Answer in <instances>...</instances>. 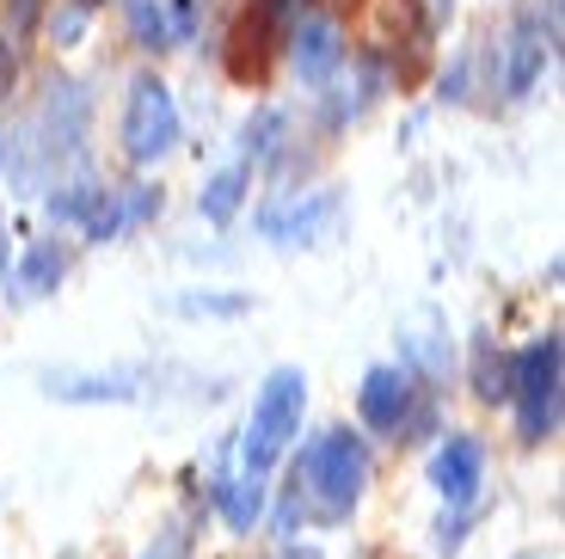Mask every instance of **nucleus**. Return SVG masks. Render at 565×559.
<instances>
[{
	"label": "nucleus",
	"mask_w": 565,
	"mask_h": 559,
	"mask_svg": "<svg viewBox=\"0 0 565 559\" xmlns=\"http://www.w3.org/2000/svg\"><path fill=\"white\" fill-rule=\"evenodd\" d=\"M62 271H68V246H62V240H38V246L19 259V271H7V277H13L19 302H38V295H50L62 283Z\"/></svg>",
	"instance_id": "9b49d317"
},
{
	"label": "nucleus",
	"mask_w": 565,
	"mask_h": 559,
	"mask_svg": "<svg viewBox=\"0 0 565 559\" xmlns=\"http://www.w3.org/2000/svg\"><path fill=\"white\" fill-rule=\"evenodd\" d=\"M246 191H253V167L246 160H234V167H222V172H210L203 179V191H198V210H203V222H234L241 215V203H246Z\"/></svg>",
	"instance_id": "f8f14e48"
},
{
	"label": "nucleus",
	"mask_w": 565,
	"mask_h": 559,
	"mask_svg": "<svg viewBox=\"0 0 565 559\" xmlns=\"http://www.w3.org/2000/svg\"><path fill=\"white\" fill-rule=\"evenodd\" d=\"M332 222H339V191H301V197H289V203H270V210L258 215V228H265L277 246L320 240Z\"/></svg>",
	"instance_id": "1a4fd4ad"
},
{
	"label": "nucleus",
	"mask_w": 565,
	"mask_h": 559,
	"mask_svg": "<svg viewBox=\"0 0 565 559\" xmlns=\"http://www.w3.org/2000/svg\"><path fill=\"white\" fill-rule=\"evenodd\" d=\"M179 148V98L160 74H136L124 93V155L136 167H154Z\"/></svg>",
	"instance_id": "20e7f679"
},
{
	"label": "nucleus",
	"mask_w": 565,
	"mask_h": 559,
	"mask_svg": "<svg viewBox=\"0 0 565 559\" xmlns=\"http://www.w3.org/2000/svg\"><path fill=\"white\" fill-rule=\"evenodd\" d=\"M301 419H308V376H301L296 363H282L265 376V388H258L253 400V419H246V436H241V462L246 474L265 479L270 467L289 455V443L301 436Z\"/></svg>",
	"instance_id": "f03ea898"
},
{
	"label": "nucleus",
	"mask_w": 565,
	"mask_h": 559,
	"mask_svg": "<svg viewBox=\"0 0 565 559\" xmlns=\"http://www.w3.org/2000/svg\"><path fill=\"white\" fill-rule=\"evenodd\" d=\"M124 19H129V38L141 50H167L172 43V25H167V7L160 0H124Z\"/></svg>",
	"instance_id": "4468645a"
},
{
	"label": "nucleus",
	"mask_w": 565,
	"mask_h": 559,
	"mask_svg": "<svg viewBox=\"0 0 565 559\" xmlns=\"http://www.w3.org/2000/svg\"><path fill=\"white\" fill-rule=\"evenodd\" d=\"M282 43H289V62H296L301 86H326L344 68V31L332 13H301Z\"/></svg>",
	"instance_id": "39448f33"
},
{
	"label": "nucleus",
	"mask_w": 565,
	"mask_h": 559,
	"mask_svg": "<svg viewBox=\"0 0 565 559\" xmlns=\"http://www.w3.org/2000/svg\"><path fill=\"white\" fill-rule=\"evenodd\" d=\"M141 559H191V535H184L179 523H172V529H160V535H154V547H148Z\"/></svg>",
	"instance_id": "2eb2a0df"
},
{
	"label": "nucleus",
	"mask_w": 565,
	"mask_h": 559,
	"mask_svg": "<svg viewBox=\"0 0 565 559\" xmlns=\"http://www.w3.org/2000/svg\"><path fill=\"white\" fill-rule=\"evenodd\" d=\"M363 486H369V449H363V436L320 431L308 449H301V462H296V504L313 498V510H320L326 523L351 517L356 498H363Z\"/></svg>",
	"instance_id": "f257e3e1"
},
{
	"label": "nucleus",
	"mask_w": 565,
	"mask_h": 559,
	"mask_svg": "<svg viewBox=\"0 0 565 559\" xmlns=\"http://www.w3.org/2000/svg\"><path fill=\"white\" fill-rule=\"evenodd\" d=\"M510 405H516L523 443H547L559 431V333L516 350V363H510Z\"/></svg>",
	"instance_id": "7ed1b4c3"
},
{
	"label": "nucleus",
	"mask_w": 565,
	"mask_h": 559,
	"mask_svg": "<svg viewBox=\"0 0 565 559\" xmlns=\"http://www.w3.org/2000/svg\"><path fill=\"white\" fill-rule=\"evenodd\" d=\"M43 7H50V0H7V19H13V31H31Z\"/></svg>",
	"instance_id": "f3484780"
},
{
	"label": "nucleus",
	"mask_w": 565,
	"mask_h": 559,
	"mask_svg": "<svg viewBox=\"0 0 565 559\" xmlns=\"http://www.w3.org/2000/svg\"><path fill=\"white\" fill-rule=\"evenodd\" d=\"M179 308L184 314H241L246 295H227V302H222V295H179Z\"/></svg>",
	"instance_id": "dca6fc26"
},
{
	"label": "nucleus",
	"mask_w": 565,
	"mask_h": 559,
	"mask_svg": "<svg viewBox=\"0 0 565 559\" xmlns=\"http://www.w3.org/2000/svg\"><path fill=\"white\" fill-rule=\"evenodd\" d=\"M547 56H553V19L541 25V13H529L523 25L504 38V93H510V98H529V93H535Z\"/></svg>",
	"instance_id": "9d476101"
},
{
	"label": "nucleus",
	"mask_w": 565,
	"mask_h": 559,
	"mask_svg": "<svg viewBox=\"0 0 565 559\" xmlns=\"http://www.w3.org/2000/svg\"><path fill=\"white\" fill-rule=\"evenodd\" d=\"M296 7L301 0H253L246 7V19H241V31H234V74L241 81H253L258 68H265V56H270V43H282L289 38V25H296Z\"/></svg>",
	"instance_id": "0eeeda50"
},
{
	"label": "nucleus",
	"mask_w": 565,
	"mask_h": 559,
	"mask_svg": "<svg viewBox=\"0 0 565 559\" xmlns=\"http://www.w3.org/2000/svg\"><path fill=\"white\" fill-rule=\"evenodd\" d=\"M0 167H7V136H0Z\"/></svg>",
	"instance_id": "aec40b11"
},
{
	"label": "nucleus",
	"mask_w": 565,
	"mask_h": 559,
	"mask_svg": "<svg viewBox=\"0 0 565 559\" xmlns=\"http://www.w3.org/2000/svg\"><path fill=\"white\" fill-rule=\"evenodd\" d=\"M13 271V234H7V210H0V283Z\"/></svg>",
	"instance_id": "a211bd4d"
},
{
	"label": "nucleus",
	"mask_w": 565,
	"mask_h": 559,
	"mask_svg": "<svg viewBox=\"0 0 565 559\" xmlns=\"http://www.w3.org/2000/svg\"><path fill=\"white\" fill-rule=\"evenodd\" d=\"M7 81H13V50H7V38H0V98H7Z\"/></svg>",
	"instance_id": "6ab92c4d"
},
{
	"label": "nucleus",
	"mask_w": 565,
	"mask_h": 559,
	"mask_svg": "<svg viewBox=\"0 0 565 559\" xmlns=\"http://www.w3.org/2000/svg\"><path fill=\"white\" fill-rule=\"evenodd\" d=\"M356 419L369 424V431H406L412 419V376L399 363H375L363 376V388H356Z\"/></svg>",
	"instance_id": "6e6552de"
},
{
	"label": "nucleus",
	"mask_w": 565,
	"mask_h": 559,
	"mask_svg": "<svg viewBox=\"0 0 565 559\" xmlns=\"http://www.w3.org/2000/svg\"><path fill=\"white\" fill-rule=\"evenodd\" d=\"M430 486L443 492V504H473L486 486V443L473 431H449L430 455Z\"/></svg>",
	"instance_id": "423d86ee"
},
{
	"label": "nucleus",
	"mask_w": 565,
	"mask_h": 559,
	"mask_svg": "<svg viewBox=\"0 0 565 559\" xmlns=\"http://www.w3.org/2000/svg\"><path fill=\"white\" fill-rule=\"evenodd\" d=\"M215 510L227 517V529H234V535H253V523L265 517V479H258V474L215 479Z\"/></svg>",
	"instance_id": "ddd939ff"
}]
</instances>
